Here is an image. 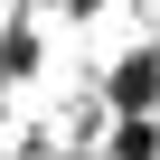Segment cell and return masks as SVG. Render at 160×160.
Returning <instances> with one entry per match:
<instances>
[{
	"instance_id": "cell-2",
	"label": "cell",
	"mask_w": 160,
	"mask_h": 160,
	"mask_svg": "<svg viewBox=\"0 0 160 160\" xmlns=\"http://www.w3.org/2000/svg\"><path fill=\"white\" fill-rule=\"evenodd\" d=\"M113 160H160V132H151V122H132V132L113 141Z\"/></svg>"
},
{
	"instance_id": "cell-1",
	"label": "cell",
	"mask_w": 160,
	"mask_h": 160,
	"mask_svg": "<svg viewBox=\"0 0 160 160\" xmlns=\"http://www.w3.org/2000/svg\"><path fill=\"white\" fill-rule=\"evenodd\" d=\"M113 113H160V47H141V57H122L113 66Z\"/></svg>"
}]
</instances>
